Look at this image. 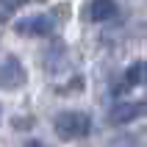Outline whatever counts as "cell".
<instances>
[{
	"instance_id": "cell-1",
	"label": "cell",
	"mask_w": 147,
	"mask_h": 147,
	"mask_svg": "<svg viewBox=\"0 0 147 147\" xmlns=\"http://www.w3.org/2000/svg\"><path fill=\"white\" fill-rule=\"evenodd\" d=\"M53 128L61 139H81L92 131V119L83 111H61L53 119Z\"/></svg>"
},
{
	"instance_id": "cell-2",
	"label": "cell",
	"mask_w": 147,
	"mask_h": 147,
	"mask_svg": "<svg viewBox=\"0 0 147 147\" xmlns=\"http://www.w3.org/2000/svg\"><path fill=\"white\" fill-rule=\"evenodd\" d=\"M56 11L53 14H33V17H25L20 22H14V31L20 36H50V33L56 31Z\"/></svg>"
},
{
	"instance_id": "cell-3",
	"label": "cell",
	"mask_w": 147,
	"mask_h": 147,
	"mask_svg": "<svg viewBox=\"0 0 147 147\" xmlns=\"http://www.w3.org/2000/svg\"><path fill=\"white\" fill-rule=\"evenodd\" d=\"M25 83V67L20 64V58L6 56L0 61V89H14Z\"/></svg>"
},
{
	"instance_id": "cell-4",
	"label": "cell",
	"mask_w": 147,
	"mask_h": 147,
	"mask_svg": "<svg viewBox=\"0 0 147 147\" xmlns=\"http://www.w3.org/2000/svg\"><path fill=\"white\" fill-rule=\"evenodd\" d=\"M144 114V103L142 100H122V103H117L114 108H111V114H108V119L114 125H128L133 122L136 117Z\"/></svg>"
},
{
	"instance_id": "cell-5",
	"label": "cell",
	"mask_w": 147,
	"mask_h": 147,
	"mask_svg": "<svg viewBox=\"0 0 147 147\" xmlns=\"http://www.w3.org/2000/svg\"><path fill=\"white\" fill-rule=\"evenodd\" d=\"M117 14H119L117 0H92L89 3V17L94 22H108V20H114Z\"/></svg>"
},
{
	"instance_id": "cell-6",
	"label": "cell",
	"mask_w": 147,
	"mask_h": 147,
	"mask_svg": "<svg viewBox=\"0 0 147 147\" xmlns=\"http://www.w3.org/2000/svg\"><path fill=\"white\" fill-rule=\"evenodd\" d=\"M142 75H144V61H133L125 72V83L119 86V92H128V89H136L142 86Z\"/></svg>"
},
{
	"instance_id": "cell-7",
	"label": "cell",
	"mask_w": 147,
	"mask_h": 147,
	"mask_svg": "<svg viewBox=\"0 0 147 147\" xmlns=\"http://www.w3.org/2000/svg\"><path fill=\"white\" fill-rule=\"evenodd\" d=\"M28 0H0V8L3 11H17V8H22Z\"/></svg>"
},
{
	"instance_id": "cell-8",
	"label": "cell",
	"mask_w": 147,
	"mask_h": 147,
	"mask_svg": "<svg viewBox=\"0 0 147 147\" xmlns=\"http://www.w3.org/2000/svg\"><path fill=\"white\" fill-rule=\"evenodd\" d=\"M25 147H47V144H45V142H28Z\"/></svg>"
}]
</instances>
